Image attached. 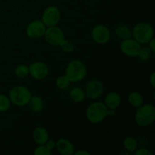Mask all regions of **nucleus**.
<instances>
[{
	"instance_id": "31",
	"label": "nucleus",
	"mask_w": 155,
	"mask_h": 155,
	"mask_svg": "<svg viewBox=\"0 0 155 155\" xmlns=\"http://www.w3.org/2000/svg\"><path fill=\"white\" fill-rule=\"evenodd\" d=\"M74 154L75 155H90V152H89L88 151H86V150H78L75 152L74 151Z\"/></svg>"
},
{
	"instance_id": "11",
	"label": "nucleus",
	"mask_w": 155,
	"mask_h": 155,
	"mask_svg": "<svg viewBox=\"0 0 155 155\" xmlns=\"http://www.w3.org/2000/svg\"><path fill=\"white\" fill-rule=\"evenodd\" d=\"M29 74L35 80H43L49 73L48 65L42 61H34L29 65Z\"/></svg>"
},
{
	"instance_id": "19",
	"label": "nucleus",
	"mask_w": 155,
	"mask_h": 155,
	"mask_svg": "<svg viewBox=\"0 0 155 155\" xmlns=\"http://www.w3.org/2000/svg\"><path fill=\"white\" fill-rule=\"evenodd\" d=\"M128 102L130 105L137 108L143 104V96L139 92L133 91L129 95Z\"/></svg>"
},
{
	"instance_id": "30",
	"label": "nucleus",
	"mask_w": 155,
	"mask_h": 155,
	"mask_svg": "<svg viewBox=\"0 0 155 155\" xmlns=\"http://www.w3.org/2000/svg\"><path fill=\"white\" fill-rule=\"evenodd\" d=\"M149 82L150 84L151 85L153 88L155 87V73L152 72L151 73V76L149 77Z\"/></svg>"
},
{
	"instance_id": "12",
	"label": "nucleus",
	"mask_w": 155,
	"mask_h": 155,
	"mask_svg": "<svg viewBox=\"0 0 155 155\" xmlns=\"http://www.w3.org/2000/svg\"><path fill=\"white\" fill-rule=\"evenodd\" d=\"M45 30L46 27L41 20H34L26 27V34L30 39H39L44 36Z\"/></svg>"
},
{
	"instance_id": "7",
	"label": "nucleus",
	"mask_w": 155,
	"mask_h": 155,
	"mask_svg": "<svg viewBox=\"0 0 155 155\" xmlns=\"http://www.w3.org/2000/svg\"><path fill=\"white\" fill-rule=\"evenodd\" d=\"M43 36L46 42L52 46H59L65 39L64 31L57 26L47 27Z\"/></svg>"
},
{
	"instance_id": "2",
	"label": "nucleus",
	"mask_w": 155,
	"mask_h": 155,
	"mask_svg": "<svg viewBox=\"0 0 155 155\" xmlns=\"http://www.w3.org/2000/svg\"><path fill=\"white\" fill-rule=\"evenodd\" d=\"M87 74L86 67L80 60H73L69 62L66 68L65 75L71 83H78L82 81Z\"/></svg>"
},
{
	"instance_id": "22",
	"label": "nucleus",
	"mask_w": 155,
	"mask_h": 155,
	"mask_svg": "<svg viewBox=\"0 0 155 155\" xmlns=\"http://www.w3.org/2000/svg\"><path fill=\"white\" fill-rule=\"evenodd\" d=\"M56 86L60 89H66L69 86L70 82L69 79L67 77L66 75H61L56 79Z\"/></svg>"
},
{
	"instance_id": "16",
	"label": "nucleus",
	"mask_w": 155,
	"mask_h": 155,
	"mask_svg": "<svg viewBox=\"0 0 155 155\" xmlns=\"http://www.w3.org/2000/svg\"><path fill=\"white\" fill-rule=\"evenodd\" d=\"M30 108L33 113H40L42 111L44 107V102L43 100L41 97L38 95H32L30 98V101L28 103Z\"/></svg>"
},
{
	"instance_id": "3",
	"label": "nucleus",
	"mask_w": 155,
	"mask_h": 155,
	"mask_svg": "<svg viewBox=\"0 0 155 155\" xmlns=\"http://www.w3.org/2000/svg\"><path fill=\"white\" fill-rule=\"evenodd\" d=\"M107 106L104 102L94 101L87 107L86 117L92 124H98L107 117Z\"/></svg>"
},
{
	"instance_id": "10",
	"label": "nucleus",
	"mask_w": 155,
	"mask_h": 155,
	"mask_svg": "<svg viewBox=\"0 0 155 155\" xmlns=\"http://www.w3.org/2000/svg\"><path fill=\"white\" fill-rule=\"evenodd\" d=\"M91 36L92 39L96 43L106 44L110 41V31L108 27L103 24H98L92 28L91 32Z\"/></svg>"
},
{
	"instance_id": "17",
	"label": "nucleus",
	"mask_w": 155,
	"mask_h": 155,
	"mask_svg": "<svg viewBox=\"0 0 155 155\" xmlns=\"http://www.w3.org/2000/svg\"><path fill=\"white\" fill-rule=\"evenodd\" d=\"M115 36L122 40L129 39L132 37V30L126 24H120L115 30Z\"/></svg>"
},
{
	"instance_id": "8",
	"label": "nucleus",
	"mask_w": 155,
	"mask_h": 155,
	"mask_svg": "<svg viewBox=\"0 0 155 155\" xmlns=\"http://www.w3.org/2000/svg\"><path fill=\"white\" fill-rule=\"evenodd\" d=\"M61 19V12L58 7L54 5L48 6L44 10L42 20L46 27L57 26Z\"/></svg>"
},
{
	"instance_id": "21",
	"label": "nucleus",
	"mask_w": 155,
	"mask_h": 155,
	"mask_svg": "<svg viewBox=\"0 0 155 155\" xmlns=\"http://www.w3.org/2000/svg\"><path fill=\"white\" fill-rule=\"evenodd\" d=\"M15 74L17 77L24 79L29 75V68L26 64H20L15 68Z\"/></svg>"
},
{
	"instance_id": "1",
	"label": "nucleus",
	"mask_w": 155,
	"mask_h": 155,
	"mask_svg": "<svg viewBox=\"0 0 155 155\" xmlns=\"http://www.w3.org/2000/svg\"><path fill=\"white\" fill-rule=\"evenodd\" d=\"M155 120V107L151 104H142L136 109L135 122L139 127H147Z\"/></svg>"
},
{
	"instance_id": "24",
	"label": "nucleus",
	"mask_w": 155,
	"mask_h": 155,
	"mask_svg": "<svg viewBox=\"0 0 155 155\" xmlns=\"http://www.w3.org/2000/svg\"><path fill=\"white\" fill-rule=\"evenodd\" d=\"M59 46H60L61 51H63V52L67 53V54L73 52L74 50V43H73L71 41L68 40V39H65L62 41L61 43L59 45Z\"/></svg>"
},
{
	"instance_id": "9",
	"label": "nucleus",
	"mask_w": 155,
	"mask_h": 155,
	"mask_svg": "<svg viewBox=\"0 0 155 155\" xmlns=\"http://www.w3.org/2000/svg\"><path fill=\"white\" fill-rule=\"evenodd\" d=\"M141 48V44L132 38L124 39L120 45V49L123 54L133 58L137 57Z\"/></svg>"
},
{
	"instance_id": "23",
	"label": "nucleus",
	"mask_w": 155,
	"mask_h": 155,
	"mask_svg": "<svg viewBox=\"0 0 155 155\" xmlns=\"http://www.w3.org/2000/svg\"><path fill=\"white\" fill-rule=\"evenodd\" d=\"M11 101L8 97L0 94V113L5 112L10 108Z\"/></svg>"
},
{
	"instance_id": "28",
	"label": "nucleus",
	"mask_w": 155,
	"mask_h": 155,
	"mask_svg": "<svg viewBox=\"0 0 155 155\" xmlns=\"http://www.w3.org/2000/svg\"><path fill=\"white\" fill-rule=\"evenodd\" d=\"M45 145V146L47 147V148H48L50 151H51L52 150H54V148H55L56 142H54V140H49V139H48Z\"/></svg>"
},
{
	"instance_id": "13",
	"label": "nucleus",
	"mask_w": 155,
	"mask_h": 155,
	"mask_svg": "<svg viewBox=\"0 0 155 155\" xmlns=\"http://www.w3.org/2000/svg\"><path fill=\"white\" fill-rule=\"evenodd\" d=\"M55 148L61 155H72L74 153V146L72 142L66 139H60L56 142Z\"/></svg>"
},
{
	"instance_id": "20",
	"label": "nucleus",
	"mask_w": 155,
	"mask_h": 155,
	"mask_svg": "<svg viewBox=\"0 0 155 155\" xmlns=\"http://www.w3.org/2000/svg\"><path fill=\"white\" fill-rule=\"evenodd\" d=\"M124 146L126 151L130 152V154H131V153H133L136 149H137V147H138L137 140H136L134 137H132V136H127L124 141Z\"/></svg>"
},
{
	"instance_id": "29",
	"label": "nucleus",
	"mask_w": 155,
	"mask_h": 155,
	"mask_svg": "<svg viewBox=\"0 0 155 155\" xmlns=\"http://www.w3.org/2000/svg\"><path fill=\"white\" fill-rule=\"evenodd\" d=\"M148 48H149V49L151 50V52L152 53L155 52V39H154V37H153L152 39H151V40L148 42Z\"/></svg>"
},
{
	"instance_id": "15",
	"label": "nucleus",
	"mask_w": 155,
	"mask_h": 155,
	"mask_svg": "<svg viewBox=\"0 0 155 155\" xmlns=\"http://www.w3.org/2000/svg\"><path fill=\"white\" fill-rule=\"evenodd\" d=\"M104 104L107 108H111L116 110L121 103L120 95L116 92H110L107 94L104 98Z\"/></svg>"
},
{
	"instance_id": "26",
	"label": "nucleus",
	"mask_w": 155,
	"mask_h": 155,
	"mask_svg": "<svg viewBox=\"0 0 155 155\" xmlns=\"http://www.w3.org/2000/svg\"><path fill=\"white\" fill-rule=\"evenodd\" d=\"M33 154L35 155H50L51 154V151L47 148L45 145H39L34 150Z\"/></svg>"
},
{
	"instance_id": "6",
	"label": "nucleus",
	"mask_w": 155,
	"mask_h": 155,
	"mask_svg": "<svg viewBox=\"0 0 155 155\" xmlns=\"http://www.w3.org/2000/svg\"><path fill=\"white\" fill-rule=\"evenodd\" d=\"M86 98L89 99H97L104 93V86L101 81L98 80H91L85 85L83 89Z\"/></svg>"
},
{
	"instance_id": "27",
	"label": "nucleus",
	"mask_w": 155,
	"mask_h": 155,
	"mask_svg": "<svg viewBox=\"0 0 155 155\" xmlns=\"http://www.w3.org/2000/svg\"><path fill=\"white\" fill-rule=\"evenodd\" d=\"M133 153H134V155H153V153L147 148L136 149Z\"/></svg>"
},
{
	"instance_id": "5",
	"label": "nucleus",
	"mask_w": 155,
	"mask_h": 155,
	"mask_svg": "<svg viewBox=\"0 0 155 155\" xmlns=\"http://www.w3.org/2000/svg\"><path fill=\"white\" fill-rule=\"evenodd\" d=\"M31 96V92L28 88L24 86H16L10 90L8 98L11 103L18 107H23L28 104Z\"/></svg>"
},
{
	"instance_id": "14",
	"label": "nucleus",
	"mask_w": 155,
	"mask_h": 155,
	"mask_svg": "<svg viewBox=\"0 0 155 155\" xmlns=\"http://www.w3.org/2000/svg\"><path fill=\"white\" fill-rule=\"evenodd\" d=\"M33 139L35 143L39 145H45L48 140V133L44 127H38L33 130L32 133Z\"/></svg>"
},
{
	"instance_id": "4",
	"label": "nucleus",
	"mask_w": 155,
	"mask_h": 155,
	"mask_svg": "<svg viewBox=\"0 0 155 155\" xmlns=\"http://www.w3.org/2000/svg\"><path fill=\"white\" fill-rule=\"evenodd\" d=\"M154 31L153 27L148 22H139L132 30V36L140 44H147L153 37Z\"/></svg>"
},
{
	"instance_id": "25",
	"label": "nucleus",
	"mask_w": 155,
	"mask_h": 155,
	"mask_svg": "<svg viewBox=\"0 0 155 155\" xmlns=\"http://www.w3.org/2000/svg\"><path fill=\"white\" fill-rule=\"evenodd\" d=\"M151 51L149 49L148 47H142L137 57H139V58L141 61H147L151 58Z\"/></svg>"
},
{
	"instance_id": "18",
	"label": "nucleus",
	"mask_w": 155,
	"mask_h": 155,
	"mask_svg": "<svg viewBox=\"0 0 155 155\" xmlns=\"http://www.w3.org/2000/svg\"><path fill=\"white\" fill-rule=\"evenodd\" d=\"M70 97H71V100L76 103H80L84 101L85 98H86V95H85V92L83 89L77 86V87H74L70 92Z\"/></svg>"
},
{
	"instance_id": "32",
	"label": "nucleus",
	"mask_w": 155,
	"mask_h": 155,
	"mask_svg": "<svg viewBox=\"0 0 155 155\" xmlns=\"http://www.w3.org/2000/svg\"><path fill=\"white\" fill-rule=\"evenodd\" d=\"M115 114H116V112H115L114 109L107 108V117H114Z\"/></svg>"
}]
</instances>
